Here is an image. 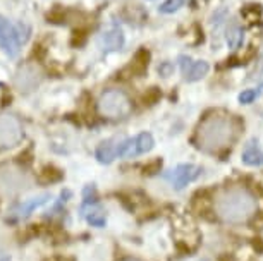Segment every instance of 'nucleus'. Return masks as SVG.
Listing matches in <instances>:
<instances>
[{"label": "nucleus", "instance_id": "nucleus-1", "mask_svg": "<svg viewBox=\"0 0 263 261\" xmlns=\"http://www.w3.org/2000/svg\"><path fill=\"white\" fill-rule=\"evenodd\" d=\"M213 210L226 224L241 225L250 222L258 210V201L250 189L242 186H231L217 193L213 199Z\"/></svg>", "mask_w": 263, "mask_h": 261}, {"label": "nucleus", "instance_id": "nucleus-2", "mask_svg": "<svg viewBox=\"0 0 263 261\" xmlns=\"http://www.w3.org/2000/svg\"><path fill=\"white\" fill-rule=\"evenodd\" d=\"M241 131V122L226 114H212L205 117L196 129L198 148L208 153L226 150L236 141Z\"/></svg>", "mask_w": 263, "mask_h": 261}, {"label": "nucleus", "instance_id": "nucleus-3", "mask_svg": "<svg viewBox=\"0 0 263 261\" xmlns=\"http://www.w3.org/2000/svg\"><path fill=\"white\" fill-rule=\"evenodd\" d=\"M131 110L133 103L122 90H108L98 100V112L108 119H124Z\"/></svg>", "mask_w": 263, "mask_h": 261}, {"label": "nucleus", "instance_id": "nucleus-4", "mask_svg": "<svg viewBox=\"0 0 263 261\" xmlns=\"http://www.w3.org/2000/svg\"><path fill=\"white\" fill-rule=\"evenodd\" d=\"M155 146V139L150 132H141L135 137L119 143L117 145V156L121 158H135V156L145 155L148 151L153 150Z\"/></svg>", "mask_w": 263, "mask_h": 261}, {"label": "nucleus", "instance_id": "nucleus-5", "mask_svg": "<svg viewBox=\"0 0 263 261\" xmlns=\"http://www.w3.org/2000/svg\"><path fill=\"white\" fill-rule=\"evenodd\" d=\"M21 43L24 40L19 36V31L9 23V19L0 16V50L9 58H16L21 52Z\"/></svg>", "mask_w": 263, "mask_h": 261}, {"label": "nucleus", "instance_id": "nucleus-6", "mask_svg": "<svg viewBox=\"0 0 263 261\" xmlns=\"http://www.w3.org/2000/svg\"><path fill=\"white\" fill-rule=\"evenodd\" d=\"M23 124L16 115H0V148H12L23 139Z\"/></svg>", "mask_w": 263, "mask_h": 261}, {"label": "nucleus", "instance_id": "nucleus-7", "mask_svg": "<svg viewBox=\"0 0 263 261\" xmlns=\"http://www.w3.org/2000/svg\"><path fill=\"white\" fill-rule=\"evenodd\" d=\"M201 167L198 165H193V164H182V165H177L171 174H168V180H171L172 188L181 191L182 188H186L187 184L195 182L198 177L201 175Z\"/></svg>", "mask_w": 263, "mask_h": 261}, {"label": "nucleus", "instance_id": "nucleus-8", "mask_svg": "<svg viewBox=\"0 0 263 261\" xmlns=\"http://www.w3.org/2000/svg\"><path fill=\"white\" fill-rule=\"evenodd\" d=\"M179 67L182 72V77L187 83L200 81L201 77H205L208 71H210V64L206 61H193L190 55H181L179 57Z\"/></svg>", "mask_w": 263, "mask_h": 261}, {"label": "nucleus", "instance_id": "nucleus-9", "mask_svg": "<svg viewBox=\"0 0 263 261\" xmlns=\"http://www.w3.org/2000/svg\"><path fill=\"white\" fill-rule=\"evenodd\" d=\"M150 61H152V53L150 50L146 48H140L135 57L131 58L129 66L124 67L122 74H127V77H138V76H143L146 71H148V66H150Z\"/></svg>", "mask_w": 263, "mask_h": 261}, {"label": "nucleus", "instance_id": "nucleus-10", "mask_svg": "<svg viewBox=\"0 0 263 261\" xmlns=\"http://www.w3.org/2000/svg\"><path fill=\"white\" fill-rule=\"evenodd\" d=\"M50 199H52L50 194H40V196H34V198H29L26 201H23V203H19V205L14 206L12 216H14V218H17V220L28 218V216L31 215L34 210L42 208V206L47 205Z\"/></svg>", "mask_w": 263, "mask_h": 261}, {"label": "nucleus", "instance_id": "nucleus-11", "mask_svg": "<svg viewBox=\"0 0 263 261\" xmlns=\"http://www.w3.org/2000/svg\"><path fill=\"white\" fill-rule=\"evenodd\" d=\"M100 47L103 48L105 52H116V50H121L122 45H124V33L121 28L114 26L107 31H103L100 34Z\"/></svg>", "mask_w": 263, "mask_h": 261}, {"label": "nucleus", "instance_id": "nucleus-12", "mask_svg": "<svg viewBox=\"0 0 263 261\" xmlns=\"http://www.w3.org/2000/svg\"><path fill=\"white\" fill-rule=\"evenodd\" d=\"M242 164L248 167H261L263 165V150L258 139H250L242 148L241 153Z\"/></svg>", "mask_w": 263, "mask_h": 261}, {"label": "nucleus", "instance_id": "nucleus-13", "mask_svg": "<svg viewBox=\"0 0 263 261\" xmlns=\"http://www.w3.org/2000/svg\"><path fill=\"white\" fill-rule=\"evenodd\" d=\"M226 42L232 50L241 48L242 42H245V29H242V24L237 19H231L229 26L226 29Z\"/></svg>", "mask_w": 263, "mask_h": 261}, {"label": "nucleus", "instance_id": "nucleus-14", "mask_svg": "<svg viewBox=\"0 0 263 261\" xmlns=\"http://www.w3.org/2000/svg\"><path fill=\"white\" fill-rule=\"evenodd\" d=\"M81 211H83V216L86 218V222L91 224L93 227H98V229L105 227V224H107L105 213H103V210L95 203V201H93V203H84Z\"/></svg>", "mask_w": 263, "mask_h": 261}, {"label": "nucleus", "instance_id": "nucleus-15", "mask_svg": "<svg viewBox=\"0 0 263 261\" xmlns=\"http://www.w3.org/2000/svg\"><path fill=\"white\" fill-rule=\"evenodd\" d=\"M19 79L23 77V83H19V88H23V90H31V88H34L40 83V72L36 71V69L33 67H24L21 72H19Z\"/></svg>", "mask_w": 263, "mask_h": 261}, {"label": "nucleus", "instance_id": "nucleus-16", "mask_svg": "<svg viewBox=\"0 0 263 261\" xmlns=\"http://www.w3.org/2000/svg\"><path fill=\"white\" fill-rule=\"evenodd\" d=\"M95 156L100 164H112V160L117 156V146H114L110 141L102 143V145L97 148Z\"/></svg>", "mask_w": 263, "mask_h": 261}, {"label": "nucleus", "instance_id": "nucleus-17", "mask_svg": "<svg viewBox=\"0 0 263 261\" xmlns=\"http://www.w3.org/2000/svg\"><path fill=\"white\" fill-rule=\"evenodd\" d=\"M62 177H64L62 172L52 165H47L40 170V180H42L43 184H53V182L62 180Z\"/></svg>", "mask_w": 263, "mask_h": 261}, {"label": "nucleus", "instance_id": "nucleus-18", "mask_svg": "<svg viewBox=\"0 0 263 261\" xmlns=\"http://www.w3.org/2000/svg\"><path fill=\"white\" fill-rule=\"evenodd\" d=\"M242 17L246 19L248 23H251V24H255V23H260L261 21V6H258V4H250V6H246V7H242Z\"/></svg>", "mask_w": 263, "mask_h": 261}, {"label": "nucleus", "instance_id": "nucleus-19", "mask_svg": "<svg viewBox=\"0 0 263 261\" xmlns=\"http://www.w3.org/2000/svg\"><path fill=\"white\" fill-rule=\"evenodd\" d=\"M186 2H190V0H165V2L158 7V11L162 14H172V12L179 11L181 7H184Z\"/></svg>", "mask_w": 263, "mask_h": 261}, {"label": "nucleus", "instance_id": "nucleus-20", "mask_svg": "<svg viewBox=\"0 0 263 261\" xmlns=\"http://www.w3.org/2000/svg\"><path fill=\"white\" fill-rule=\"evenodd\" d=\"M160 98H162V91L153 86V88H150V90H146V93L143 95V103L148 107H152V105H155Z\"/></svg>", "mask_w": 263, "mask_h": 261}, {"label": "nucleus", "instance_id": "nucleus-21", "mask_svg": "<svg viewBox=\"0 0 263 261\" xmlns=\"http://www.w3.org/2000/svg\"><path fill=\"white\" fill-rule=\"evenodd\" d=\"M261 88H253V90H246V91H242L241 95H239V102L241 103H253L256 100L258 96H260V93H261Z\"/></svg>", "mask_w": 263, "mask_h": 261}, {"label": "nucleus", "instance_id": "nucleus-22", "mask_svg": "<svg viewBox=\"0 0 263 261\" xmlns=\"http://www.w3.org/2000/svg\"><path fill=\"white\" fill-rule=\"evenodd\" d=\"M86 38H88V34H86L84 29H76V31L72 33L71 43H72L74 47H83L84 42H86Z\"/></svg>", "mask_w": 263, "mask_h": 261}, {"label": "nucleus", "instance_id": "nucleus-23", "mask_svg": "<svg viewBox=\"0 0 263 261\" xmlns=\"http://www.w3.org/2000/svg\"><path fill=\"white\" fill-rule=\"evenodd\" d=\"M45 261H74V259L67 258V256H52V258H47Z\"/></svg>", "mask_w": 263, "mask_h": 261}, {"label": "nucleus", "instance_id": "nucleus-24", "mask_svg": "<svg viewBox=\"0 0 263 261\" xmlns=\"http://www.w3.org/2000/svg\"><path fill=\"white\" fill-rule=\"evenodd\" d=\"M171 69H172L171 64L165 62V64H163V67H160V69H158V71L163 72V74H165V76H168V74H171Z\"/></svg>", "mask_w": 263, "mask_h": 261}, {"label": "nucleus", "instance_id": "nucleus-25", "mask_svg": "<svg viewBox=\"0 0 263 261\" xmlns=\"http://www.w3.org/2000/svg\"><path fill=\"white\" fill-rule=\"evenodd\" d=\"M0 261H11V258H0Z\"/></svg>", "mask_w": 263, "mask_h": 261}, {"label": "nucleus", "instance_id": "nucleus-26", "mask_svg": "<svg viewBox=\"0 0 263 261\" xmlns=\"http://www.w3.org/2000/svg\"><path fill=\"white\" fill-rule=\"evenodd\" d=\"M129 261H135V259H129Z\"/></svg>", "mask_w": 263, "mask_h": 261}, {"label": "nucleus", "instance_id": "nucleus-27", "mask_svg": "<svg viewBox=\"0 0 263 261\" xmlns=\"http://www.w3.org/2000/svg\"><path fill=\"white\" fill-rule=\"evenodd\" d=\"M0 254H2V253H0Z\"/></svg>", "mask_w": 263, "mask_h": 261}]
</instances>
